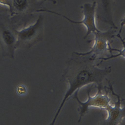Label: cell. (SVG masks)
I'll return each mask as SVG.
<instances>
[{
    "label": "cell",
    "mask_w": 125,
    "mask_h": 125,
    "mask_svg": "<svg viewBox=\"0 0 125 125\" xmlns=\"http://www.w3.org/2000/svg\"><path fill=\"white\" fill-rule=\"evenodd\" d=\"M3 36L5 40L7 43L11 44L14 42V37L8 31L4 32L3 33Z\"/></svg>",
    "instance_id": "cell-3"
},
{
    "label": "cell",
    "mask_w": 125,
    "mask_h": 125,
    "mask_svg": "<svg viewBox=\"0 0 125 125\" xmlns=\"http://www.w3.org/2000/svg\"><path fill=\"white\" fill-rule=\"evenodd\" d=\"M16 91L17 94L19 96H23L26 95L28 92L27 87L22 84H19L16 86Z\"/></svg>",
    "instance_id": "cell-2"
},
{
    "label": "cell",
    "mask_w": 125,
    "mask_h": 125,
    "mask_svg": "<svg viewBox=\"0 0 125 125\" xmlns=\"http://www.w3.org/2000/svg\"><path fill=\"white\" fill-rule=\"evenodd\" d=\"M98 4L102 10L103 17H112L113 0H98Z\"/></svg>",
    "instance_id": "cell-1"
}]
</instances>
